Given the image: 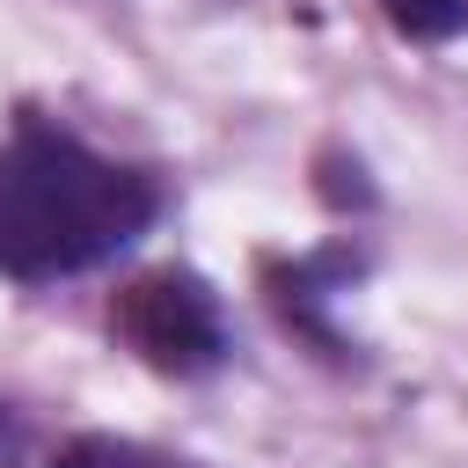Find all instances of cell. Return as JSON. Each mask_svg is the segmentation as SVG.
<instances>
[{"label": "cell", "mask_w": 468, "mask_h": 468, "mask_svg": "<svg viewBox=\"0 0 468 468\" xmlns=\"http://www.w3.org/2000/svg\"><path fill=\"white\" fill-rule=\"evenodd\" d=\"M380 15H388L402 37H417V44H446V37L468 22V0H380Z\"/></svg>", "instance_id": "obj_5"}, {"label": "cell", "mask_w": 468, "mask_h": 468, "mask_svg": "<svg viewBox=\"0 0 468 468\" xmlns=\"http://www.w3.org/2000/svg\"><path fill=\"white\" fill-rule=\"evenodd\" d=\"M161 219V176L88 139L15 117L0 139V278L51 285L73 271L110 263Z\"/></svg>", "instance_id": "obj_1"}, {"label": "cell", "mask_w": 468, "mask_h": 468, "mask_svg": "<svg viewBox=\"0 0 468 468\" xmlns=\"http://www.w3.org/2000/svg\"><path fill=\"white\" fill-rule=\"evenodd\" d=\"M51 468H197V461L161 453L146 439H117V431H73V439H58Z\"/></svg>", "instance_id": "obj_4"}, {"label": "cell", "mask_w": 468, "mask_h": 468, "mask_svg": "<svg viewBox=\"0 0 468 468\" xmlns=\"http://www.w3.org/2000/svg\"><path fill=\"white\" fill-rule=\"evenodd\" d=\"M366 271V256L351 249V241H329V249H314V256H263V271H256V285H263V300H271V314L300 336V344H314L322 358H336V366H351V336L336 329V292L351 285Z\"/></svg>", "instance_id": "obj_3"}, {"label": "cell", "mask_w": 468, "mask_h": 468, "mask_svg": "<svg viewBox=\"0 0 468 468\" xmlns=\"http://www.w3.org/2000/svg\"><path fill=\"white\" fill-rule=\"evenodd\" d=\"M322 197H329L336 212H344V205H358V212H366V205H373V183H366V168H358V161L322 154Z\"/></svg>", "instance_id": "obj_6"}, {"label": "cell", "mask_w": 468, "mask_h": 468, "mask_svg": "<svg viewBox=\"0 0 468 468\" xmlns=\"http://www.w3.org/2000/svg\"><path fill=\"white\" fill-rule=\"evenodd\" d=\"M110 329L132 344L139 366L168 373V380H197L227 358V314H219V292L197 278V271H139L132 285H117L110 300Z\"/></svg>", "instance_id": "obj_2"}]
</instances>
